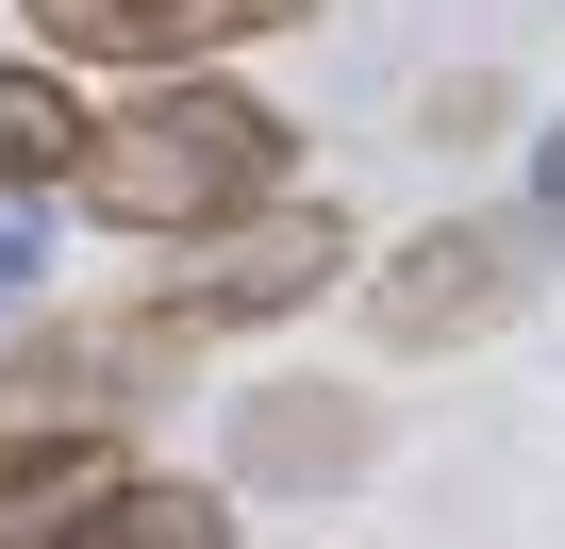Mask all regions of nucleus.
Listing matches in <instances>:
<instances>
[{"instance_id": "nucleus-1", "label": "nucleus", "mask_w": 565, "mask_h": 549, "mask_svg": "<svg viewBox=\"0 0 565 549\" xmlns=\"http://www.w3.org/2000/svg\"><path fill=\"white\" fill-rule=\"evenodd\" d=\"M67 200L100 217V233H150V250H216V233H249V217H282V117L249 101V84H134L117 117H84V167H67Z\"/></svg>"}, {"instance_id": "nucleus-2", "label": "nucleus", "mask_w": 565, "mask_h": 549, "mask_svg": "<svg viewBox=\"0 0 565 549\" xmlns=\"http://www.w3.org/2000/svg\"><path fill=\"white\" fill-rule=\"evenodd\" d=\"M548 250H565L548 200H466V217H433V233H399L366 266V334L383 350H482L499 317L548 300Z\"/></svg>"}, {"instance_id": "nucleus-3", "label": "nucleus", "mask_w": 565, "mask_h": 549, "mask_svg": "<svg viewBox=\"0 0 565 549\" xmlns=\"http://www.w3.org/2000/svg\"><path fill=\"white\" fill-rule=\"evenodd\" d=\"M34 67H134V84H200L249 34H300L317 0H18Z\"/></svg>"}, {"instance_id": "nucleus-4", "label": "nucleus", "mask_w": 565, "mask_h": 549, "mask_svg": "<svg viewBox=\"0 0 565 549\" xmlns=\"http://www.w3.org/2000/svg\"><path fill=\"white\" fill-rule=\"evenodd\" d=\"M333 266H366V250H350V217H333V200H282V217L216 233L200 266H167V300H150V317L200 350V334H249V317H300V300L333 284Z\"/></svg>"}, {"instance_id": "nucleus-5", "label": "nucleus", "mask_w": 565, "mask_h": 549, "mask_svg": "<svg viewBox=\"0 0 565 549\" xmlns=\"http://www.w3.org/2000/svg\"><path fill=\"white\" fill-rule=\"evenodd\" d=\"M383 466V400L366 383H249L233 400V483H366Z\"/></svg>"}, {"instance_id": "nucleus-6", "label": "nucleus", "mask_w": 565, "mask_h": 549, "mask_svg": "<svg viewBox=\"0 0 565 549\" xmlns=\"http://www.w3.org/2000/svg\"><path fill=\"white\" fill-rule=\"evenodd\" d=\"M51 549H249L233 532V483H167V466H134L100 516H67Z\"/></svg>"}, {"instance_id": "nucleus-7", "label": "nucleus", "mask_w": 565, "mask_h": 549, "mask_svg": "<svg viewBox=\"0 0 565 549\" xmlns=\"http://www.w3.org/2000/svg\"><path fill=\"white\" fill-rule=\"evenodd\" d=\"M67 167H84V101H67V67L0 51V200H51Z\"/></svg>"}, {"instance_id": "nucleus-8", "label": "nucleus", "mask_w": 565, "mask_h": 549, "mask_svg": "<svg viewBox=\"0 0 565 549\" xmlns=\"http://www.w3.org/2000/svg\"><path fill=\"white\" fill-rule=\"evenodd\" d=\"M34 266H51V200H0V300H34Z\"/></svg>"}]
</instances>
